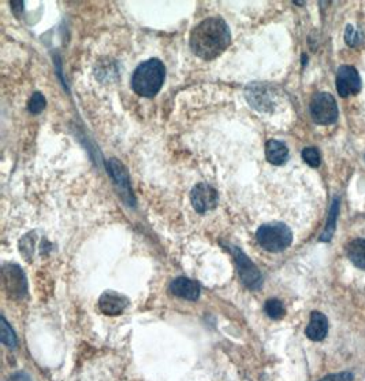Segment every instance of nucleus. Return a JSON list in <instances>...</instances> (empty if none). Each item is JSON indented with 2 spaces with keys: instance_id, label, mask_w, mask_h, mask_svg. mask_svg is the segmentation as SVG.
<instances>
[{
  "instance_id": "9",
  "label": "nucleus",
  "mask_w": 365,
  "mask_h": 381,
  "mask_svg": "<svg viewBox=\"0 0 365 381\" xmlns=\"http://www.w3.org/2000/svg\"><path fill=\"white\" fill-rule=\"evenodd\" d=\"M129 306V299L115 291H105L98 299V309L105 315H119Z\"/></svg>"
},
{
  "instance_id": "19",
  "label": "nucleus",
  "mask_w": 365,
  "mask_h": 381,
  "mask_svg": "<svg viewBox=\"0 0 365 381\" xmlns=\"http://www.w3.org/2000/svg\"><path fill=\"white\" fill-rule=\"evenodd\" d=\"M363 40H364V36H363V33L359 29H356L353 25H348L346 26L345 41H346V44L349 47H352V48L359 47L363 43Z\"/></svg>"
},
{
  "instance_id": "18",
  "label": "nucleus",
  "mask_w": 365,
  "mask_h": 381,
  "mask_svg": "<svg viewBox=\"0 0 365 381\" xmlns=\"http://www.w3.org/2000/svg\"><path fill=\"white\" fill-rule=\"evenodd\" d=\"M1 343L10 349L17 347V335L4 317H1Z\"/></svg>"
},
{
  "instance_id": "8",
  "label": "nucleus",
  "mask_w": 365,
  "mask_h": 381,
  "mask_svg": "<svg viewBox=\"0 0 365 381\" xmlns=\"http://www.w3.org/2000/svg\"><path fill=\"white\" fill-rule=\"evenodd\" d=\"M190 200L197 213H205L216 207L219 195L208 184H197L190 193Z\"/></svg>"
},
{
  "instance_id": "3",
  "label": "nucleus",
  "mask_w": 365,
  "mask_h": 381,
  "mask_svg": "<svg viewBox=\"0 0 365 381\" xmlns=\"http://www.w3.org/2000/svg\"><path fill=\"white\" fill-rule=\"evenodd\" d=\"M256 239L260 247L270 253H280L286 250L293 242L290 228L282 222L264 224L256 232Z\"/></svg>"
},
{
  "instance_id": "14",
  "label": "nucleus",
  "mask_w": 365,
  "mask_h": 381,
  "mask_svg": "<svg viewBox=\"0 0 365 381\" xmlns=\"http://www.w3.org/2000/svg\"><path fill=\"white\" fill-rule=\"evenodd\" d=\"M266 157L270 164L280 166L289 158V150L284 143L278 140H270L266 144Z\"/></svg>"
},
{
  "instance_id": "16",
  "label": "nucleus",
  "mask_w": 365,
  "mask_h": 381,
  "mask_svg": "<svg viewBox=\"0 0 365 381\" xmlns=\"http://www.w3.org/2000/svg\"><path fill=\"white\" fill-rule=\"evenodd\" d=\"M340 215V197L335 196L331 202V207H330V213H328V218H327V224L324 228V232L320 235V242H330L334 236L335 232V226H337V219Z\"/></svg>"
},
{
  "instance_id": "6",
  "label": "nucleus",
  "mask_w": 365,
  "mask_h": 381,
  "mask_svg": "<svg viewBox=\"0 0 365 381\" xmlns=\"http://www.w3.org/2000/svg\"><path fill=\"white\" fill-rule=\"evenodd\" d=\"M337 91L342 97L357 95L362 91V77L356 68L351 65L340 66L337 72Z\"/></svg>"
},
{
  "instance_id": "12",
  "label": "nucleus",
  "mask_w": 365,
  "mask_h": 381,
  "mask_svg": "<svg viewBox=\"0 0 365 381\" xmlns=\"http://www.w3.org/2000/svg\"><path fill=\"white\" fill-rule=\"evenodd\" d=\"M306 336L313 342H322L328 333V320L320 311H313L311 314L309 324L305 329Z\"/></svg>"
},
{
  "instance_id": "22",
  "label": "nucleus",
  "mask_w": 365,
  "mask_h": 381,
  "mask_svg": "<svg viewBox=\"0 0 365 381\" xmlns=\"http://www.w3.org/2000/svg\"><path fill=\"white\" fill-rule=\"evenodd\" d=\"M355 376L352 372H341V373H334V375H328L326 378H323L319 381H353Z\"/></svg>"
},
{
  "instance_id": "2",
  "label": "nucleus",
  "mask_w": 365,
  "mask_h": 381,
  "mask_svg": "<svg viewBox=\"0 0 365 381\" xmlns=\"http://www.w3.org/2000/svg\"><path fill=\"white\" fill-rule=\"evenodd\" d=\"M166 69L159 59L143 62L133 73L132 88L137 95L154 97L158 95L165 83Z\"/></svg>"
},
{
  "instance_id": "5",
  "label": "nucleus",
  "mask_w": 365,
  "mask_h": 381,
  "mask_svg": "<svg viewBox=\"0 0 365 381\" xmlns=\"http://www.w3.org/2000/svg\"><path fill=\"white\" fill-rule=\"evenodd\" d=\"M229 250L234 257L236 266L242 284L252 291H256L263 286V276L259 268L249 260V257L242 250L234 246H229Z\"/></svg>"
},
{
  "instance_id": "13",
  "label": "nucleus",
  "mask_w": 365,
  "mask_h": 381,
  "mask_svg": "<svg viewBox=\"0 0 365 381\" xmlns=\"http://www.w3.org/2000/svg\"><path fill=\"white\" fill-rule=\"evenodd\" d=\"M170 291L173 295L186 300H197L200 297L201 288L197 282L187 277H178L170 284Z\"/></svg>"
},
{
  "instance_id": "1",
  "label": "nucleus",
  "mask_w": 365,
  "mask_h": 381,
  "mask_svg": "<svg viewBox=\"0 0 365 381\" xmlns=\"http://www.w3.org/2000/svg\"><path fill=\"white\" fill-rule=\"evenodd\" d=\"M231 33L225 19L212 17L201 21L190 33V48L201 59L211 61L219 57L230 44Z\"/></svg>"
},
{
  "instance_id": "11",
  "label": "nucleus",
  "mask_w": 365,
  "mask_h": 381,
  "mask_svg": "<svg viewBox=\"0 0 365 381\" xmlns=\"http://www.w3.org/2000/svg\"><path fill=\"white\" fill-rule=\"evenodd\" d=\"M110 172H111V176L114 177L118 188L121 190L122 196L132 204L134 203L133 200V195H132V190H130V182H129V176H127V172L126 169L123 168L122 164H119L116 159H111L110 161Z\"/></svg>"
},
{
  "instance_id": "21",
  "label": "nucleus",
  "mask_w": 365,
  "mask_h": 381,
  "mask_svg": "<svg viewBox=\"0 0 365 381\" xmlns=\"http://www.w3.org/2000/svg\"><path fill=\"white\" fill-rule=\"evenodd\" d=\"M28 107H29V111L33 113V114L41 113V111L44 110V107H45V97L41 95L40 92L33 94V96H32L30 100H29Z\"/></svg>"
},
{
  "instance_id": "17",
  "label": "nucleus",
  "mask_w": 365,
  "mask_h": 381,
  "mask_svg": "<svg viewBox=\"0 0 365 381\" xmlns=\"http://www.w3.org/2000/svg\"><path fill=\"white\" fill-rule=\"evenodd\" d=\"M264 310L267 313V315L273 320H280L284 317L286 314V309L283 306V303L279 299H269L264 304Z\"/></svg>"
},
{
  "instance_id": "15",
  "label": "nucleus",
  "mask_w": 365,
  "mask_h": 381,
  "mask_svg": "<svg viewBox=\"0 0 365 381\" xmlns=\"http://www.w3.org/2000/svg\"><path fill=\"white\" fill-rule=\"evenodd\" d=\"M346 255L356 268L365 271V239L351 240L346 246Z\"/></svg>"
},
{
  "instance_id": "20",
  "label": "nucleus",
  "mask_w": 365,
  "mask_h": 381,
  "mask_svg": "<svg viewBox=\"0 0 365 381\" xmlns=\"http://www.w3.org/2000/svg\"><path fill=\"white\" fill-rule=\"evenodd\" d=\"M302 159L311 166V168H319L322 164V158L319 151L315 147H306L302 150Z\"/></svg>"
},
{
  "instance_id": "4",
  "label": "nucleus",
  "mask_w": 365,
  "mask_h": 381,
  "mask_svg": "<svg viewBox=\"0 0 365 381\" xmlns=\"http://www.w3.org/2000/svg\"><path fill=\"white\" fill-rule=\"evenodd\" d=\"M312 119L319 125H331L338 119V104L334 96L320 92L312 97L309 104Z\"/></svg>"
},
{
  "instance_id": "7",
  "label": "nucleus",
  "mask_w": 365,
  "mask_h": 381,
  "mask_svg": "<svg viewBox=\"0 0 365 381\" xmlns=\"http://www.w3.org/2000/svg\"><path fill=\"white\" fill-rule=\"evenodd\" d=\"M4 286L14 299H22L26 295V279L23 271L17 265H7L3 269Z\"/></svg>"
},
{
  "instance_id": "10",
  "label": "nucleus",
  "mask_w": 365,
  "mask_h": 381,
  "mask_svg": "<svg viewBox=\"0 0 365 381\" xmlns=\"http://www.w3.org/2000/svg\"><path fill=\"white\" fill-rule=\"evenodd\" d=\"M247 99L253 108L260 111H269L274 107L273 92L262 84H251L247 90Z\"/></svg>"
}]
</instances>
